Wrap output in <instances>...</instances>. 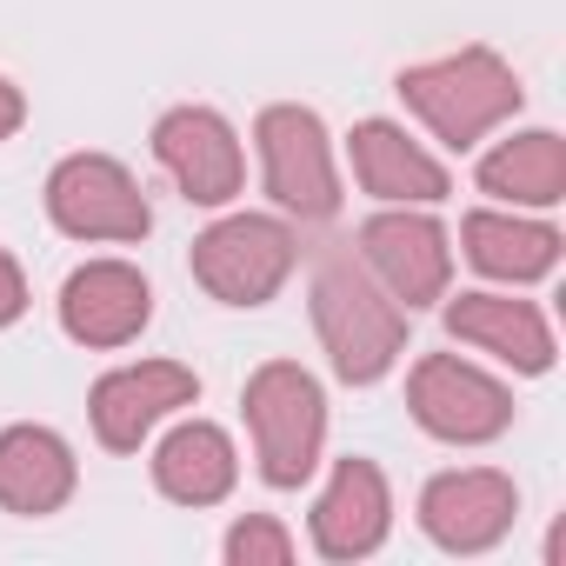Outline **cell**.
<instances>
[{"label":"cell","instance_id":"obj_1","mask_svg":"<svg viewBox=\"0 0 566 566\" xmlns=\"http://www.w3.org/2000/svg\"><path fill=\"white\" fill-rule=\"evenodd\" d=\"M314 327L347 387H374L407 354V307L354 253H327L314 273Z\"/></svg>","mask_w":566,"mask_h":566},{"label":"cell","instance_id":"obj_2","mask_svg":"<svg viewBox=\"0 0 566 566\" xmlns=\"http://www.w3.org/2000/svg\"><path fill=\"white\" fill-rule=\"evenodd\" d=\"M400 101L433 127V140L473 147L480 134H493L500 120L520 114V74L493 48H460L447 61L407 67L400 74Z\"/></svg>","mask_w":566,"mask_h":566},{"label":"cell","instance_id":"obj_3","mask_svg":"<svg viewBox=\"0 0 566 566\" xmlns=\"http://www.w3.org/2000/svg\"><path fill=\"white\" fill-rule=\"evenodd\" d=\"M247 427H253V453H260V473L266 486H301L314 467H321V440H327V394L307 367L294 360H266L247 394Z\"/></svg>","mask_w":566,"mask_h":566},{"label":"cell","instance_id":"obj_4","mask_svg":"<svg viewBox=\"0 0 566 566\" xmlns=\"http://www.w3.org/2000/svg\"><path fill=\"white\" fill-rule=\"evenodd\" d=\"M294 260H301L294 227L266 220V213H233V220H220L193 240V280L227 307H266L287 287Z\"/></svg>","mask_w":566,"mask_h":566},{"label":"cell","instance_id":"obj_5","mask_svg":"<svg viewBox=\"0 0 566 566\" xmlns=\"http://www.w3.org/2000/svg\"><path fill=\"white\" fill-rule=\"evenodd\" d=\"M253 140H260V174H266V193L301 213V220H327L340 207V174H334V147H327V127L314 107H266L253 120Z\"/></svg>","mask_w":566,"mask_h":566},{"label":"cell","instance_id":"obj_6","mask_svg":"<svg viewBox=\"0 0 566 566\" xmlns=\"http://www.w3.org/2000/svg\"><path fill=\"white\" fill-rule=\"evenodd\" d=\"M407 407L433 440H453V447H480L513 427V394L460 354H427L407 380Z\"/></svg>","mask_w":566,"mask_h":566},{"label":"cell","instance_id":"obj_7","mask_svg":"<svg viewBox=\"0 0 566 566\" xmlns=\"http://www.w3.org/2000/svg\"><path fill=\"white\" fill-rule=\"evenodd\" d=\"M48 213L74 240H147V227H154L147 193L107 154H67L48 180Z\"/></svg>","mask_w":566,"mask_h":566},{"label":"cell","instance_id":"obj_8","mask_svg":"<svg viewBox=\"0 0 566 566\" xmlns=\"http://www.w3.org/2000/svg\"><path fill=\"white\" fill-rule=\"evenodd\" d=\"M360 266L380 280V287L413 314V307H433L453 280V247H447V227L427 220V213H374L360 227Z\"/></svg>","mask_w":566,"mask_h":566},{"label":"cell","instance_id":"obj_9","mask_svg":"<svg viewBox=\"0 0 566 566\" xmlns=\"http://www.w3.org/2000/svg\"><path fill=\"white\" fill-rule=\"evenodd\" d=\"M200 400V380H193V367H180V360H140V367H114L101 387H94V433H101V447H114V453H134L167 413H180V407H193Z\"/></svg>","mask_w":566,"mask_h":566},{"label":"cell","instance_id":"obj_10","mask_svg":"<svg viewBox=\"0 0 566 566\" xmlns=\"http://www.w3.org/2000/svg\"><path fill=\"white\" fill-rule=\"evenodd\" d=\"M513 513H520V493H513V480L493 473V467L440 473V480H427V493H420V526H427L433 546H447V553H486V546H500L506 526H513Z\"/></svg>","mask_w":566,"mask_h":566},{"label":"cell","instance_id":"obj_11","mask_svg":"<svg viewBox=\"0 0 566 566\" xmlns=\"http://www.w3.org/2000/svg\"><path fill=\"white\" fill-rule=\"evenodd\" d=\"M154 154H160V167L180 180V193L193 207H227L240 193V180H247L240 140L213 107H174L154 127Z\"/></svg>","mask_w":566,"mask_h":566},{"label":"cell","instance_id":"obj_12","mask_svg":"<svg viewBox=\"0 0 566 566\" xmlns=\"http://www.w3.org/2000/svg\"><path fill=\"white\" fill-rule=\"evenodd\" d=\"M147 321H154V294H147L140 266H127V260H87V266L67 273V287H61V327H67V340H81V347H127Z\"/></svg>","mask_w":566,"mask_h":566},{"label":"cell","instance_id":"obj_13","mask_svg":"<svg viewBox=\"0 0 566 566\" xmlns=\"http://www.w3.org/2000/svg\"><path fill=\"white\" fill-rule=\"evenodd\" d=\"M394 526V493L374 460H340L321 506H314V546L327 559H367Z\"/></svg>","mask_w":566,"mask_h":566},{"label":"cell","instance_id":"obj_14","mask_svg":"<svg viewBox=\"0 0 566 566\" xmlns=\"http://www.w3.org/2000/svg\"><path fill=\"white\" fill-rule=\"evenodd\" d=\"M354 180L387 207H433L453 187L447 167L420 140H407V127H394V120H360L354 127Z\"/></svg>","mask_w":566,"mask_h":566},{"label":"cell","instance_id":"obj_15","mask_svg":"<svg viewBox=\"0 0 566 566\" xmlns=\"http://www.w3.org/2000/svg\"><path fill=\"white\" fill-rule=\"evenodd\" d=\"M447 334L520 367V374H546L553 367V327L533 301H513V294H460L447 307Z\"/></svg>","mask_w":566,"mask_h":566},{"label":"cell","instance_id":"obj_16","mask_svg":"<svg viewBox=\"0 0 566 566\" xmlns=\"http://www.w3.org/2000/svg\"><path fill=\"white\" fill-rule=\"evenodd\" d=\"M74 493V453L54 427H8L0 433V506L8 513H61Z\"/></svg>","mask_w":566,"mask_h":566},{"label":"cell","instance_id":"obj_17","mask_svg":"<svg viewBox=\"0 0 566 566\" xmlns=\"http://www.w3.org/2000/svg\"><path fill=\"white\" fill-rule=\"evenodd\" d=\"M154 480H160V493L180 500V506H213V500H227L233 480H240L233 440H227L220 427H207V420H187V427H174V433L160 440Z\"/></svg>","mask_w":566,"mask_h":566},{"label":"cell","instance_id":"obj_18","mask_svg":"<svg viewBox=\"0 0 566 566\" xmlns=\"http://www.w3.org/2000/svg\"><path fill=\"white\" fill-rule=\"evenodd\" d=\"M460 247H467V260H473L480 273L513 280V287L559 266V227L526 220V213H467Z\"/></svg>","mask_w":566,"mask_h":566},{"label":"cell","instance_id":"obj_19","mask_svg":"<svg viewBox=\"0 0 566 566\" xmlns=\"http://www.w3.org/2000/svg\"><path fill=\"white\" fill-rule=\"evenodd\" d=\"M480 193H493L506 207H553V200H566V140L546 134V127L500 140L480 160Z\"/></svg>","mask_w":566,"mask_h":566},{"label":"cell","instance_id":"obj_20","mask_svg":"<svg viewBox=\"0 0 566 566\" xmlns=\"http://www.w3.org/2000/svg\"><path fill=\"white\" fill-rule=\"evenodd\" d=\"M227 559L233 566H287L294 559V533L280 520H266V513H253V520H240L227 533Z\"/></svg>","mask_w":566,"mask_h":566},{"label":"cell","instance_id":"obj_21","mask_svg":"<svg viewBox=\"0 0 566 566\" xmlns=\"http://www.w3.org/2000/svg\"><path fill=\"white\" fill-rule=\"evenodd\" d=\"M28 314V280H21V266H14V253L0 247V327H14Z\"/></svg>","mask_w":566,"mask_h":566},{"label":"cell","instance_id":"obj_22","mask_svg":"<svg viewBox=\"0 0 566 566\" xmlns=\"http://www.w3.org/2000/svg\"><path fill=\"white\" fill-rule=\"evenodd\" d=\"M21 120H28V101H21V87H14L8 74H0V140H8Z\"/></svg>","mask_w":566,"mask_h":566}]
</instances>
